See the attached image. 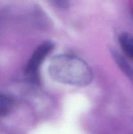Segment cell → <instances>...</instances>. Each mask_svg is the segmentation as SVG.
Listing matches in <instances>:
<instances>
[{
  "mask_svg": "<svg viewBox=\"0 0 133 134\" xmlns=\"http://www.w3.org/2000/svg\"><path fill=\"white\" fill-rule=\"evenodd\" d=\"M53 48V45L49 41H46L39 46L30 57L26 66L25 73L28 77L36 81L40 65Z\"/></svg>",
  "mask_w": 133,
  "mask_h": 134,
  "instance_id": "7a4b0ae2",
  "label": "cell"
},
{
  "mask_svg": "<svg viewBox=\"0 0 133 134\" xmlns=\"http://www.w3.org/2000/svg\"><path fill=\"white\" fill-rule=\"evenodd\" d=\"M112 54H113V57L115 61L116 62L121 70L123 72L124 74L129 78V79L133 84V68H132L131 65L119 53L116 51H113Z\"/></svg>",
  "mask_w": 133,
  "mask_h": 134,
  "instance_id": "277c9868",
  "label": "cell"
},
{
  "mask_svg": "<svg viewBox=\"0 0 133 134\" xmlns=\"http://www.w3.org/2000/svg\"><path fill=\"white\" fill-rule=\"evenodd\" d=\"M53 3L56 4V5H59L61 7H66L68 5L67 1H54Z\"/></svg>",
  "mask_w": 133,
  "mask_h": 134,
  "instance_id": "8992f818",
  "label": "cell"
},
{
  "mask_svg": "<svg viewBox=\"0 0 133 134\" xmlns=\"http://www.w3.org/2000/svg\"><path fill=\"white\" fill-rule=\"evenodd\" d=\"M119 41L125 55L133 60V35L129 33H123L119 37Z\"/></svg>",
  "mask_w": 133,
  "mask_h": 134,
  "instance_id": "3957f363",
  "label": "cell"
},
{
  "mask_svg": "<svg viewBox=\"0 0 133 134\" xmlns=\"http://www.w3.org/2000/svg\"><path fill=\"white\" fill-rule=\"evenodd\" d=\"M14 102L10 97L0 94V117L7 116L12 111Z\"/></svg>",
  "mask_w": 133,
  "mask_h": 134,
  "instance_id": "5b68a950",
  "label": "cell"
},
{
  "mask_svg": "<svg viewBox=\"0 0 133 134\" xmlns=\"http://www.w3.org/2000/svg\"><path fill=\"white\" fill-rule=\"evenodd\" d=\"M48 71L53 80L64 85L86 86L93 80V71L82 59L69 54L56 56L50 61Z\"/></svg>",
  "mask_w": 133,
  "mask_h": 134,
  "instance_id": "6da1fadb",
  "label": "cell"
}]
</instances>
